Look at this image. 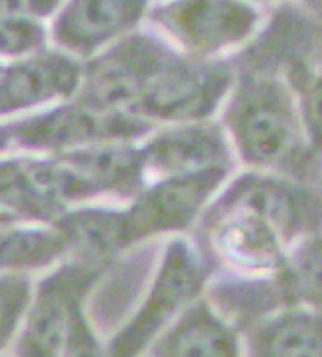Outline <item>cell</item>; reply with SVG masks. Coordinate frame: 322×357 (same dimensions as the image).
I'll list each match as a JSON object with an SVG mask.
<instances>
[{
    "label": "cell",
    "instance_id": "cell-1",
    "mask_svg": "<svg viewBox=\"0 0 322 357\" xmlns=\"http://www.w3.org/2000/svg\"><path fill=\"white\" fill-rule=\"evenodd\" d=\"M222 126L233 150L254 170L310 180L319 152L308 138L293 84L277 68L236 74L222 106Z\"/></svg>",
    "mask_w": 322,
    "mask_h": 357
},
{
    "label": "cell",
    "instance_id": "cell-2",
    "mask_svg": "<svg viewBox=\"0 0 322 357\" xmlns=\"http://www.w3.org/2000/svg\"><path fill=\"white\" fill-rule=\"evenodd\" d=\"M210 268L184 238L168 242L145 301L106 343L108 357H138L205 289Z\"/></svg>",
    "mask_w": 322,
    "mask_h": 357
},
{
    "label": "cell",
    "instance_id": "cell-3",
    "mask_svg": "<svg viewBox=\"0 0 322 357\" xmlns=\"http://www.w3.org/2000/svg\"><path fill=\"white\" fill-rule=\"evenodd\" d=\"M150 18L182 54L196 60H222L247 48L264 20L254 0H162Z\"/></svg>",
    "mask_w": 322,
    "mask_h": 357
},
{
    "label": "cell",
    "instance_id": "cell-4",
    "mask_svg": "<svg viewBox=\"0 0 322 357\" xmlns=\"http://www.w3.org/2000/svg\"><path fill=\"white\" fill-rule=\"evenodd\" d=\"M235 76L224 60H196L175 50L148 82L134 112L173 124L210 120L224 106Z\"/></svg>",
    "mask_w": 322,
    "mask_h": 357
},
{
    "label": "cell",
    "instance_id": "cell-5",
    "mask_svg": "<svg viewBox=\"0 0 322 357\" xmlns=\"http://www.w3.org/2000/svg\"><path fill=\"white\" fill-rule=\"evenodd\" d=\"M205 228L220 257L250 273H279L293 250L266 215L224 194L206 208Z\"/></svg>",
    "mask_w": 322,
    "mask_h": 357
},
{
    "label": "cell",
    "instance_id": "cell-6",
    "mask_svg": "<svg viewBox=\"0 0 322 357\" xmlns=\"http://www.w3.org/2000/svg\"><path fill=\"white\" fill-rule=\"evenodd\" d=\"M101 266L68 264L38 284L16 335V357H62L71 317L87 301Z\"/></svg>",
    "mask_w": 322,
    "mask_h": 357
},
{
    "label": "cell",
    "instance_id": "cell-7",
    "mask_svg": "<svg viewBox=\"0 0 322 357\" xmlns=\"http://www.w3.org/2000/svg\"><path fill=\"white\" fill-rule=\"evenodd\" d=\"M228 172L217 168L161 178L126 214L132 242L189 228L214 200L220 186L228 180Z\"/></svg>",
    "mask_w": 322,
    "mask_h": 357
},
{
    "label": "cell",
    "instance_id": "cell-8",
    "mask_svg": "<svg viewBox=\"0 0 322 357\" xmlns=\"http://www.w3.org/2000/svg\"><path fill=\"white\" fill-rule=\"evenodd\" d=\"M233 154L226 130L212 120L175 124L152 136L142 148L145 168L162 178L217 168L230 170Z\"/></svg>",
    "mask_w": 322,
    "mask_h": 357
},
{
    "label": "cell",
    "instance_id": "cell-9",
    "mask_svg": "<svg viewBox=\"0 0 322 357\" xmlns=\"http://www.w3.org/2000/svg\"><path fill=\"white\" fill-rule=\"evenodd\" d=\"M152 357H240L235 326L210 301H194L150 345Z\"/></svg>",
    "mask_w": 322,
    "mask_h": 357
},
{
    "label": "cell",
    "instance_id": "cell-10",
    "mask_svg": "<svg viewBox=\"0 0 322 357\" xmlns=\"http://www.w3.org/2000/svg\"><path fill=\"white\" fill-rule=\"evenodd\" d=\"M249 357H322V312L288 305L254 321Z\"/></svg>",
    "mask_w": 322,
    "mask_h": 357
},
{
    "label": "cell",
    "instance_id": "cell-11",
    "mask_svg": "<svg viewBox=\"0 0 322 357\" xmlns=\"http://www.w3.org/2000/svg\"><path fill=\"white\" fill-rule=\"evenodd\" d=\"M148 0H73L60 18L57 34L73 50H92L136 24Z\"/></svg>",
    "mask_w": 322,
    "mask_h": 357
},
{
    "label": "cell",
    "instance_id": "cell-12",
    "mask_svg": "<svg viewBox=\"0 0 322 357\" xmlns=\"http://www.w3.org/2000/svg\"><path fill=\"white\" fill-rule=\"evenodd\" d=\"M277 280L286 305H307L322 312V231L294 243Z\"/></svg>",
    "mask_w": 322,
    "mask_h": 357
},
{
    "label": "cell",
    "instance_id": "cell-13",
    "mask_svg": "<svg viewBox=\"0 0 322 357\" xmlns=\"http://www.w3.org/2000/svg\"><path fill=\"white\" fill-rule=\"evenodd\" d=\"M66 250L62 234L22 229L0 236V272H20L52 264Z\"/></svg>",
    "mask_w": 322,
    "mask_h": 357
},
{
    "label": "cell",
    "instance_id": "cell-14",
    "mask_svg": "<svg viewBox=\"0 0 322 357\" xmlns=\"http://www.w3.org/2000/svg\"><path fill=\"white\" fill-rule=\"evenodd\" d=\"M32 296V282L24 273L0 272V351L16 340Z\"/></svg>",
    "mask_w": 322,
    "mask_h": 357
},
{
    "label": "cell",
    "instance_id": "cell-15",
    "mask_svg": "<svg viewBox=\"0 0 322 357\" xmlns=\"http://www.w3.org/2000/svg\"><path fill=\"white\" fill-rule=\"evenodd\" d=\"M62 357H108V351L96 337L94 328L87 317L85 301L76 305L66 331Z\"/></svg>",
    "mask_w": 322,
    "mask_h": 357
},
{
    "label": "cell",
    "instance_id": "cell-16",
    "mask_svg": "<svg viewBox=\"0 0 322 357\" xmlns=\"http://www.w3.org/2000/svg\"><path fill=\"white\" fill-rule=\"evenodd\" d=\"M41 40V26L29 18L0 20V54H22Z\"/></svg>",
    "mask_w": 322,
    "mask_h": 357
},
{
    "label": "cell",
    "instance_id": "cell-17",
    "mask_svg": "<svg viewBox=\"0 0 322 357\" xmlns=\"http://www.w3.org/2000/svg\"><path fill=\"white\" fill-rule=\"evenodd\" d=\"M310 4H314V6H321L322 8V0H308Z\"/></svg>",
    "mask_w": 322,
    "mask_h": 357
},
{
    "label": "cell",
    "instance_id": "cell-18",
    "mask_svg": "<svg viewBox=\"0 0 322 357\" xmlns=\"http://www.w3.org/2000/svg\"><path fill=\"white\" fill-rule=\"evenodd\" d=\"M0 357H2V356H0Z\"/></svg>",
    "mask_w": 322,
    "mask_h": 357
}]
</instances>
